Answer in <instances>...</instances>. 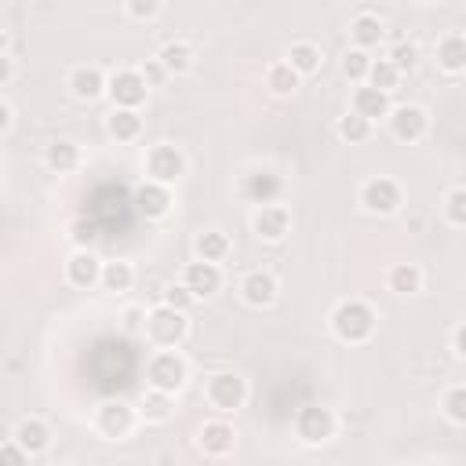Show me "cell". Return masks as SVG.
Here are the masks:
<instances>
[{
  "label": "cell",
  "instance_id": "cell-15",
  "mask_svg": "<svg viewBox=\"0 0 466 466\" xmlns=\"http://www.w3.org/2000/svg\"><path fill=\"white\" fill-rule=\"evenodd\" d=\"M102 258L95 255V251H87V248H80V251H73L69 258H66V280L73 284V288H95L98 280H102Z\"/></svg>",
  "mask_w": 466,
  "mask_h": 466
},
{
  "label": "cell",
  "instance_id": "cell-41",
  "mask_svg": "<svg viewBox=\"0 0 466 466\" xmlns=\"http://www.w3.org/2000/svg\"><path fill=\"white\" fill-rule=\"evenodd\" d=\"M0 459H4V462H11V466H18V462H25V459H29V451H25L15 437H7V441L0 444Z\"/></svg>",
  "mask_w": 466,
  "mask_h": 466
},
{
  "label": "cell",
  "instance_id": "cell-33",
  "mask_svg": "<svg viewBox=\"0 0 466 466\" xmlns=\"http://www.w3.org/2000/svg\"><path fill=\"white\" fill-rule=\"evenodd\" d=\"M131 280H135V269L127 266V262H106L102 266V288L106 291H127L131 288Z\"/></svg>",
  "mask_w": 466,
  "mask_h": 466
},
{
  "label": "cell",
  "instance_id": "cell-6",
  "mask_svg": "<svg viewBox=\"0 0 466 466\" xmlns=\"http://www.w3.org/2000/svg\"><path fill=\"white\" fill-rule=\"evenodd\" d=\"M146 175H149L153 182H164V186L178 182V178L186 175V153H182L178 146H171V142L153 146V149L146 153Z\"/></svg>",
  "mask_w": 466,
  "mask_h": 466
},
{
  "label": "cell",
  "instance_id": "cell-37",
  "mask_svg": "<svg viewBox=\"0 0 466 466\" xmlns=\"http://www.w3.org/2000/svg\"><path fill=\"white\" fill-rule=\"evenodd\" d=\"M400 73H408V69H415V62H419V47L411 44V40H397L393 47H390V55H386Z\"/></svg>",
  "mask_w": 466,
  "mask_h": 466
},
{
  "label": "cell",
  "instance_id": "cell-13",
  "mask_svg": "<svg viewBox=\"0 0 466 466\" xmlns=\"http://www.w3.org/2000/svg\"><path fill=\"white\" fill-rule=\"evenodd\" d=\"M240 193L258 208V204H273V200H280V193H284V178L277 175V171H248L244 175V182H240Z\"/></svg>",
  "mask_w": 466,
  "mask_h": 466
},
{
  "label": "cell",
  "instance_id": "cell-5",
  "mask_svg": "<svg viewBox=\"0 0 466 466\" xmlns=\"http://www.w3.org/2000/svg\"><path fill=\"white\" fill-rule=\"evenodd\" d=\"M295 437L302 444H324L335 437V415L331 408H320V404H306L295 411Z\"/></svg>",
  "mask_w": 466,
  "mask_h": 466
},
{
  "label": "cell",
  "instance_id": "cell-46",
  "mask_svg": "<svg viewBox=\"0 0 466 466\" xmlns=\"http://www.w3.org/2000/svg\"><path fill=\"white\" fill-rule=\"evenodd\" d=\"M419 4H430V0H419Z\"/></svg>",
  "mask_w": 466,
  "mask_h": 466
},
{
  "label": "cell",
  "instance_id": "cell-32",
  "mask_svg": "<svg viewBox=\"0 0 466 466\" xmlns=\"http://www.w3.org/2000/svg\"><path fill=\"white\" fill-rule=\"evenodd\" d=\"M371 62H375V58H371L364 47H350V51L342 55V73H346L353 84H364V80H368Z\"/></svg>",
  "mask_w": 466,
  "mask_h": 466
},
{
  "label": "cell",
  "instance_id": "cell-3",
  "mask_svg": "<svg viewBox=\"0 0 466 466\" xmlns=\"http://www.w3.org/2000/svg\"><path fill=\"white\" fill-rule=\"evenodd\" d=\"M186 328H189L186 309H175V306H167V302H160V306H153V309L146 313V339H149L157 350L178 346V342L186 339Z\"/></svg>",
  "mask_w": 466,
  "mask_h": 466
},
{
  "label": "cell",
  "instance_id": "cell-42",
  "mask_svg": "<svg viewBox=\"0 0 466 466\" xmlns=\"http://www.w3.org/2000/svg\"><path fill=\"white\" fill-rule=\"evenodd\" d=\"M451 350H455V357H462V360H466V320L451 331Z\"/></svg>",
  "mask_w": 466,
  "mask_h": 466
},
{
  "label": "cell",
  "instance_id": "cell-2",
  "mask_svg": "<svg viewBox=\"0 0 466 466\" xmlns=\"http://www.w3.org/2000/svg\"><path fill=\"white\" fill-rule=\"evenodd\" d=\"M189 379V364L186 357L167 346V350H157L149 360H146V386H157V390H167V393H178Z\"/></svg>",
  "mask_w": 466,
  "mask_h": 466
},
{
  "label": "cell",
  "instance_id": "cell-16",
  "mask_svg": "<svg viewBox=\"0 0 466 466\" xmlns=\"http://www.w3.org/2000/svg\"><path fill=\"white\" fill-rule=\"evenodd\" d=\"M182 284H186L197 299H211V295L222 288V269H218V262L197 258V262H189V266L182 269Z\"/></svg>",
  "mask_w": 466,
  "mask_h": 466
},
{
  "label": "cell",
  "instance_id": "cell-12",
  "mask_svg": "<svg viewBox=\"0 0 466 466\" xmlns=\"http://www.w3.org/2000/svg\"><path fill=\"white\" fill-rule=\"evenodd\" d=\"M66 87H69V95H73L76 102H95V98H102V95L109 91V76H106L98 66H76V69L69 73Z\"/></svg>",
  "mask_w": 466,
  "mask_h": 466
},
{
  "label": "cell",
  "instance_id": "cell-22",
  "mask_svg": "<svg viewBox=\"0 0 466 466\" xmlns=\"http://www.w3.org/2000/svg\"><path fill=\"white\" fill-rule=\"evenodd\" d=\"M106 131L116 138V142H135L142 135V116L138 109H124V106H113L109 120H106Z\"/></svg>",
  "mask_w": 466,
  "mask_h": 466
},
{
  "label": "cell",
  "instance_id": "cell-39",
  "mask_svg": "<svg viewBox=\"0 0 466 466\" xmlns=\"http://www.w3.org/2000/svg\"><path fill=\"white\" fill-rule=\"evenodd\" d=\"M164 302H167V306H175V309H189V306L197 302V295H193L186 284H171V288L164 291Z\"/></svg>",
  "mask_w": 466,
  "mask_h": 466
},
{
  "label": "cell",
  "instance_id": "cell-36",
  "mask_svg": "<svg viewBox=\"0 0 466 466\" xmlns=\"http://www.w3.org/2000/svg\"><path fill=\"white\" fill-rule=\"evenodd\" d=\"M444 218L459 229H466V186H455L444 193Z\"/></svg>",
  "mask_w": 466,
  "mask_h": 466
},
{
  "label": "cell",
  "instance_id": "cell-40",
  "mask_svg": "<svg viewBox=\"0 0 466 466\" xmlns=\"http://www.w3.org/2000/svg\"><path fill=\"white\" fill-rule=\"evenodd\" d=\"M142 76H146V84H149V87H160V84H164L171 73H167V66H164L160 58H146V66H142Z\"/></svg>",
  "mask_w": 466,
  "mask_h": 466
},
{
  "label": "cell",
  "instance_id": "cell-27",
  "mask_svg": "<svg viewBox=\"0 0 466 466\" xmlns=\"http://www.w3.org/2000/svg\"><path fill=\"white\" fill-rule=\"evenodd\" d=\"M288 62H291V69H295L299 76H313V73L320 69L324 55H320V47H317V44L299 40V44H291V47H288Z\"/></svg>",
  "mask_w": 466,
  "mask_h": 466
},
{
  "label": "cell",
  "instance_id": "cell-10",
  "mask_svg": "<svg viewBox=\"0 0 466 466\" xmlns=\"http://www.w3.org/2000/svg\"><path fill=\"white\" fill-rule=\"evenodd\" d=\"M288 229H291V211L284 208V204H258L255 208V215H251V233L258 237V240H269V244H277V240H284L288 237Z\"/></svg>",
  "mask_w": 466,
  "mask_h": 466
},
{
  "label": "cell",
  "instance_id": "cell-43",
  "mask_svg": "<svg viewBox=\"0 0 466 466\" xmlns=\"http://www.w3.org/2000/svg\"><path fill=\"white\" fill-rule=\"evenodd\" d=\"M11 76H15V58H11V51H4V58H0V87H7Z\"/></svg>",
  "mask_w": 466,
  "mask_h": 466
},
{
  "label": "cell",
  "instance_id": "cell-28",
  "mask_svg": "<svg viewBox=\"0 0 466 466\" xmlns=\"http://www.w3.org/2000/svg\"><path fill=\"white\" fill-rule=\"evenodd\" d=\"M299 73L291 69V62L284 58V62H273L269 69H266V87L277 95V98H288V95H295L299 91Z\"/></svg>",
  "mask_w": 466,
  "mask_h": 466
},
{
  "label": "cell",
  "instance_id": "cell-34",
  "mask_svg": "<svg viewBox=\"0 0 466 466\" xmlns=\"http://www.w3.org/2000/svg\"><path fill=\"white\" fill-rule=\"evenodd\" d=\"M368 84L371 87H382V91H393L400 84V69L390 58H375L371 69H368Z\"/></svg>",
  "mask_w": 466,
  "mask_h": 466
},
{
  "label": "cell",
  "instance_id": "cell-30",
  "mask_svg": "<svg viewBox=\"0 0 466 466\" xmlns=\"http://www.w3.org/2000/svg\"><path fill=\"white\" fill-rule=\"evenodd\" d=\"M157 58L167 66L171 76H178V73H186V69L193 66V47H189L186 40H167V44L157 51Z\"/></svg>",
  "mask_w": 466,
  "mask_h": 466
},
{
  "label": "cell",
  "instance_id": "cell-35",
  "mask_svg": "<svg viewBox=\"0 0 466 466\" xmlns=\"http://www.w3.org/2000/svg\"><path fill=\"white\" fill-rule=\"evenodd\" d=\"M441 411H444L448 422L466 426V386H451V390L441 397Z\"/></svg>",
  "mask_w": 466,
  "mask_h": 466
},
{
  "label": "cell",
  "instance_id": "cell-8",
  "mask_svg": "<svg viewBox=\"0 0 466 466\" xmlns=\"http://www.w3.org/2000/svg\"><path fill=\"white\" fill-rule=\"evenodd\" d=\"M135 419H138V408L124 404V400H106L98 411H95V430L106 437V441H124L131 430H135Z\"/></svg>",
  "mask_w": 466,
  "mask_h": 466
},
{
  "label": "cell",
  "instance_id": "cell-4",
  "mask_svg": "<svg viewBox=\"0 0 466 466\" xmlns=\"http://www.w3.org/2000/svg\"><path fill=\"white\" fill-rule=\"evenodd\" d=\"M204 397H208V404H211L215 411L229 415V411H237V408H244V400H248V382H244L237 371H215V375L208 379V386H204Z\"/></svg>",
  "mask_w": 466,
  "mask_h": 466
},
{
  "label": "cell",
  "instance_id": "cell-14",
  "mask_svg": "<svg viewBox=\"0 0 466 466\" xmlns=\"http://www.w3.org/2000/svg\"><path fill=\"white\" fill-rule=\"evenodd\" d=\"M135 208L146 215V218H164L171 208H175V197H171V186L164 182H153L146 178L138 189H135Z\"/></svg>",
  "mask_w": 466,
  "mask_h": 466
},
{
  "label": "cell",
  "instance_id": "cell-9",
  "mask_svg": "<svg viewBox=\"0 0 466 466\" xmlns=\"http://www.w3.org/2000/svg\"><path fill=\"white\" fill-rule=\"evenodd\" d=\"M146 91H149V84H146V76H142V69H116L113 76H109V98H113V106H124V109H138L142 102H146Z\"/></svg>",
  "mask_w": 466,
  "mask_h": 466
},
{
  "label": "cell",
  "instance_id": "cell-29",
  "mask_svg": "<svg viewBox=\"0 0 466 466\" xmlns=\"http://www.w3.org/2000/svg\"><path fill=\"white\" fill-rule=\"evenodd\" d=\"M193 248H197V258H204V262H226L233 244H229V237L222 229H204Z\"/></svg>",
  "mask_w": 466,
  "mask_h": 466
},
{
  "label": "cell",
  "instance_id": "cell-25",
  "mask_svg": "<svg viewBox=\"0 0 466 466\" xmlns=\"http://www.w3.org/2000/svg\"><path fill=\"white\" fill-rule=\"evenodd\" d=\"M44 160H47V167H51V171L69 175V171H76V167H80V146H76V142H69V138H58V142H51V146H47Z\"/></svg>",
  "mask_w": 466,
  "mask_h": 466
},
{
  "label": "cell",
  "instance_id": "cell-44",
  "mask_svg": "<svg viewBox=\"0 0 466 466\" xmlns=\"http://www.w3.org/2000/svg\"><path fill=\"white\" fill-rule=\"evenodd\" d=\"M11 124H15V109H11V102H0V131L7 135Z\"/></svg>",
  "mask_w": 466,
  "mask_h": 466
},
{
  "label": "cell",
  "instance_id": "cell-1",
  "mask_svg": "<svg viewBox=\"0 0 466 466\" xmlns=\"http://www.w3.org/2000/svg\"><path fill=\"white\" fill-rule=\"evenodd\" d=\"M328 324H331V335H335L339 342L357 346V342H368V339L375 335L379 317H375V309H371L368 302H360V299H342V302L331 309Z\"/></svg>",
  "mask_w": 466,
  "mask_h": 466
},
{
  "label": "cell",
  "instance_id": "cell-21",
  "mask_svg": "<svg viewBox=\"0 0 466 466\" xmlns=\"http://www.w3.org/2000/svg\"><path fill=\"white\" fill-rule=\"evenodd\" d=\"M437 66L444 73H462L466 69V36L462 33H448L437 40Z\"/></svg>",
  "mask_w": 466,
  "mask_h": 466
},
{
  "label": "cell",
  "instance_id": "cell-23",
  "mask_svg": "<svg viewBox=\"0 0 466 466\" xmlns=\"http://www.w3.org/2000/svg\"><path fill=\"white\" fill-rule=\"evenodd\" d=\"M382 18L379 15H357L353 22H350V40H353V47H364V51H371V47H379V40H382Z\"/></svg>",
  "mask_w": 466,
  "mask_h": 466
},
{
  "label": "cell",
  "instance_id": "cell-11",
  "mask_svg": "<svg viewBox=\"0 0 466 466\" xmlns=\"http://www.w3.org/2000/svg\"><path fill=\"white\" fill-rule=\"evenodd\" d=\"M386 120H390L393 138H400V142H419L430 127V116H426L422 106H393Z\"/></svg>",
  "mask_w": 466,
  "mask_h": 466
},
{
  "label": "cell",
  "instance_id": "cell-45",
  "mask_svg": "<svg viewBox=\"0 0 466 466\" xmlns=\"http://www.w3.org/2000/svg\"><path fill=\"white\" fill-rule=\"evenodd\" d=\"M124 328H138V309H127L124 313Z\"/></svg>",
  "mask_w": 466,
  "mask_h": 466
},
{
  "label": "cell",
  "instance_id": "cell-19",
  "mask_svg": "<svg viewBox=\"0 0 466 466\" xmlns=\"http://www.w3.org/2000/svg\"><path fill=\"white\" fill-rule=\"evenodd\" d=\"M353 109L357 113H364L368 120H379V116H390V91H382V87H371V84H360L357 91H353Z\"/></svg>",
  "mask_w": 466,
  "mask_h": 466
},
{
  "label": "cell",
  "instance_id": "cell-17",
  "mask_svg": "<svg viewBox=\"0 0 466 466\" xmlns=\"http://www.w3.org/2000/svg\"><path fill=\"white\" fill-rule=\"evenodd\" d=\"M240 299H244L251 309L273 306V299H277V277H273L269 269H251V273L240 280Z\"/></svg>",
  "mask_w": 466,
  "mask_h": 466
},
{
  "label": "cell",
  "instance_id": "cell-26",
  "mask_svg": "<svg viewBox=\"0 0 466 466\" xmlns=\"http://www.w3.org/2000/svg\"><path fill=\"white\" fill-rule=\"evenodd\" d=\"M386 288L397 295H415V291H422V269L415 262H397L386 273Z\"/></svg>",
  "mask_w": 466,
  "mask_h": 466
},
{
  "label": "cell",
  "instance_id": "cell-24",
  "mask_svg": "<svg viewBox=\"0 0 466 466\" xmlns=\"http://www.w3.org/2000/svg\"><path fill=\"white\" fill-rule=\"evenodd\" d=\"M11 437H15L29 455H40V451L51 444V430H47V422H40V419H22Z\"/></svg>",
  "mask_w": 466,
  "mask_h": 466
},
{
  "label": "cell",
  "instance_id": "cell-38",
  "mask_svg": "<svg viewBox=\"0 0 466 466\" xmlns=\"http://www.w3.org/2000/svg\"><path fill=\"white\" fill-rule=\"evenodd\" d=\"M124 11H127L135 22H149V18H157L160 0H124Z\"/></svg>",
  "mask_w": 466,
  "mask_h": 466
},
{
  "label": "cell",
  "instance_id": "cell-31",
  "mask_svg": "<svg viewBox=\"0 0 466 466\" xmlns=\"http://www.w3.org/2000/svg\"><path fill=\"white\" fill-rule=\"evenodd\" d=\"M371 124H375V120H368L364 113L350 109L346 116H339V135H342L346 142H368V135H371Z\"/></svg>",
  "mask_w": 466,
  "mask_h": 466
},
{
  "label": "cell",
  "instance_id": "cell-7",
  "mask_svg": "<svg viewBox=\"0 0 466 466\" xmlns=\"http://www.w3.org/2000/svg\"><path fill=\"white\" fill-rule=\"evenodd\" d=\"M360 208L364 211H371V215H393L397 208H400V200H404V193H400V186L393 182V178H386V175H375V178H368L364 186H360Z\"/></svg>",
  "mask_w": 466,
  "mask_h": 466
},
{
  "label": "cell",
  "instance_id": "cell-20",
  "mask_svg": "<svg viewBox=\"0 0 466 466\" xmlns=\"http://www.w3.org/2000/svg\"><path fill=\"white\" fill-rule=\"evenodd\" d=\"M138 415H142L146 422H167V419L175 415V393L149 386V390L142 393V400H138Z\"/></svg>",
  "mask_w": 466,
  "mask_h": 466
},
{
  "label": "cell",
  "instance_id": "cell-18",
  "mask_svg": "<svg viewBox=\"0 0 466 466\" xmlns=\"http://www.w3.org/2000/svg\"><path fill=\"white\" fill-rule=\"evenodd\" d=\"M197 444H200V451H204V455L222 459V455H229V451H233L237 433H233V426H229L226 419H211V422H204V426H200Z\"/></svg>",
  "mask_w": 466,
  "mask_h": 466
}]
</instances>
